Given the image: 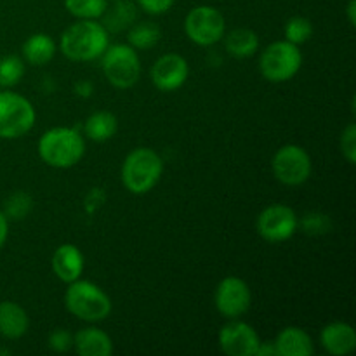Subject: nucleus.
<instances>
[{
    "mask_svg": "<svg viewBox=\"0 0 356 356\" xmlns=\"http://www.w3.org/2000/svg\"><path fill=\"white\" fill-rule=\"evenodd\" d=\"M302 66V54L299 45L287 40H278L268 45L259 58L261 75L273 83L289 82L299 73Z\"/></svg>",
    "mask_w": 356,
    "mask_h": 356,
    "instance_id": "6",
    "label": "nucleus"
},
{
    "mask_svg": "<svg viewBox=\"0 0 356 356\" xmlns=\"http://www.w3.org/2000/svg\"><path fill=\"white\" fill-rule=\"evenodd\" d=\"M101 68L111 86L131 89L141 76V59L129 44H113L101 54Z\"/></svg>",
    "mask_w": 356,
    "mask_h": 356,
    "instance_id": "5",
    "label": "nucleus"
},
{
    "mask_svg": "<svg viewBox=\"0 0 356 356\" xmlns=\"http://www.w3.org/2000/svg\"><path fill=\"white\" fill-rule=\"evenodd\" d=\"M86 139L76 129L52 127L38 139V155L42 162L54 169H70L82 160Z\"/></svg>",
    "mask_w": 356,
    "mask_h": 356,
    "instance_id": "2",
    "label": "nucleus"
},
{
    "mask_svg": "<svg viewBox=\"0 0 356 356\" xmlns=\"http://www.w3.org/2000/svg\"><path fill=\"white\" fill-rule=\"evenodd\" d=\"M188 75H190V65L186 59L179 54H163L153 63L152 76L153 86L162 92H174L181 89L186 83Z\"/></svg>",
    "mask_w": 356,
    "mask_h": 356,
    "instance_id": "13",
    "label": "nucleus"
},
{
    "mask_svg": "<svg viewBox=\"0 0 356 356\" xmlns=\"http://www.w3.org/2000/svg\"><path fill=\"white\" fill-rule=\"evenodd\" d=\"M30 329V318L23 306L14 301H0V336L19 339Z\"/></svg>",
    "mask_w": 356,
    "mask_h": 356,
    "instance_id": "18",
    "label": "nucleus"
},
{
    "mask_svg": "<svg viewBox=\"0 0 356 356\" xmlns=\"http://www.w3.org/2000/svg\"><path fill=\"white\" fill-rule=\"evenodd\" d=\"M184 33L193 44L209 47L225 37L226 21L221 10L212 6H197L184 17Z\"/></svg>",
    "mask_w": 356,
    "mask_h": 356,
    "instance_id": "8",
    "label": "nucleus"
},
{
    "mask_svg": "<svg viewBox=\"0 0 356 356\" xmlns=\"http://www.w3.org/2000/svg\"><path fill=\"white\" fill-rule=\"evenodd\" d=\"M31 207V198L26 193H17L10 195L6 200V209H3V214L7 216V219H24V216L30 212Z\"/></svg>",
    "mask_w": 356,
    "mask_h": 356,
    "instance_id": "26",
    "label": "nucleus"
},
{
    "mask_svg": "<svg viewBox=\"0 0 356 356\" xmlns=\"http://www.w3.org/2000/svg\"><path fill=\"white\" fill-rule=\"evenodd\" d=\"M35 118V108L26 97L9 89L0 90V138H23L33 129Z\"/></svg>",
    "mask_w": 356,
    "mask_h": 356,
    "instance_id": "7",
    "label": "nucleus"
},
{
    "mask_svg": "<svg viewBox=\"0 0 356 356\" xmlns=\"http://www.w3.org/2000/svg\"><path fill=\"white\" fill-rule=\"evenodd\" d=\"M65 7L76 19H99L108 9V0H65Z\"/></svg>",
    "mask_w": 356,
    "mask_h": 356,
    "instance_id": "23",
    "label": "nucleus"
},
{
    "mask_svg": "<svg viewBox=\"0 0 356 356\" xmlns=\"http://www.w3.org/2000/svg\"><path fill=\"white\" fill-rule=\"evenodd\" d=\"M23 59L31 66H44L54 58L56 42L47 33H33L24 40Z\"/></svg>",
    "mask_w": 356,
    "mask_h": 356,
    "instance_id": "19",
    "label": "nucleus"
},
{
    "mask_svg": "<svg viewBox=\"0 0 356 356\" xmlns=\"http://www.w3.org/2000/svg\"><path fill=\"white\" fill-rule=\"evenodd\" d=\"M277 356H309L315 351L313 339L299 327H285L273 341Z\"/></svg>",
    "mask_w": 356,
    "mask_h": 356,
    "instance_id": "17",
    "label": "nucleus"
},
{
    "mask_svg": "<svg viewBox=\"0 0 356 356\" xmlns=\"http://www.w3.org/2000/svg\"><path fill=\"white\" fill-rule=\"evenodd\" d=\"M257 233L270 243L291 240L299 228V219L294 209L284 204H273L257 216Z\"/></svg>",
    "mask_w": 356,
    "mask_h": 356,
    "instance_id": "10",
    "label": "nucleus"
},
{
    "mask_svg": "<svg viewBox=\"0 0 356 356\" xmlns=\"http://www.w3.org/2000/svg\"><path fill=\"white\" fill-rule=\"evenodd\" d=\"M132 6H129V3H124V2H120L118 3L117 7H115L113 9V13L110 14V16H108V19L104 21V24L103 26L106 28V31H117L118 30V21H122V28H125V26H129V24H131V21H132V17L136 16V13H132Z\"/></svg>",
    "mask_w": 356,
    "mask_h": 356,
    "instance_id": "27",
    "label": "nucleus"
},
{
    "mask_svg": "<svg viewBox=\"0 0 356 356\" xmlns=\"http://www.w3.org/2000/svg\"><path fill=\"white\" fill-rule=\"evenodd\" d=\"M327 225H329V219H327V216L322 214H312L302 219V226H305L306 233H312V235L313 233H325Z\"/></svg>",
    "mask_w": 356,
    "mask_h": 356,
    "instance_id": "31",
    "label": "nucleus"
},
{
    "mask_svg": "<svg viewBox=\"0 0 356 356\" xmlns=\"http://www.w3.org/2000/svg\"><path fill=\"white\" fill-rule=\"evenodd\" d=\"M83 131L89 139L96 143H104L113 138L118 131V120L111 111L101 110L89 115L83 124Z\"/></svg>",
    "mask_w": 356,
    "mask_h": 356,
    "instance_id": "21",
    "label": "nucleus"
},
{
    "mask_svg": "<svg viewBox=\"0 0 356 356\" xmlns=\"http://www.w3.org/2000/svg\"><path fill=\"white\" fill-rule=\"evenodd\" d=\"M277 356V350H275V344L273 343H259L257 346L256 355L254 356Z\"/></svg>",
    "mask_w": 356,
    "mask_h": 356,
    "instance_id": "33",
    "label": "nucleus"
},
{
    "mask_svg": "<svg viewBox=\"0 0 356 356\" xmlns=\"http://www.w3.org/2000/svg\"><path fill=\"white\" fill-rule=\"evenodd\" d=\"M110 45L106 28L97 19H79L66 28L59 40V51L70 61H92L101 58Z\"/></svg>",
    "mask_w": 356,
    "mask_h": 356,
    "instance_id": "1",
    "label": "nucleus"
},
{
    "mask_svg": "<svg viewBox=\"0 0 356 356\" xmlns=\"http://www.w3.org/2000/svg\"><path fill=\"white\" fill-rule=\"evenodd\" d=\"M73 348L80 356H111L113 341L97 327H83L73 336Z\"/></svg>",
    "mask_w": 356,
    "mask_h": 356,
    "instance_id": "16",
    "label": "nucleus"
},
{
    "mask_svg": "<svg viewBox=\"0 0 356 356\" xmlns=\"http://www.w3.org/2000/svg\"><path fill=\"white\" fill-rule=\"evenodd\" d=\"M320 343L329 355L344 356L356 350V332L346 322H332L323 327Z\"/></svg>",
    "mask_w": 356,
    "mask_h": 356,
    "instance_id": "15",
    "label": "nucleus"
},
{
    "mask_svg": "<svg viewBox=\"0 0 356 356\" xmlns=\"http://www.w3.org/2000/svg\"><path fill=\"white\" fill-rule=\"evenodd\" d=\"M66 309L83 322L96 323L106 320L111 313V299L106 292L89 280H75L65 292Z\"/></svg>",
    "mask_w": 356,
    "mask_h": 356,
    "instance_id": "4",
    "label": "nucleus"
},
{
    "mask_svg": "<svg viewBox=\"0 0 356 356\" xmlns=\"http://www.w3.org/2000/svg\"><path fill=\"white\" fill-rule=\"evenodd\" d=\"M284 33H285V40L291 42V44H296V45L306 44V42L313 37V24L308 17L294 16L285 23Z\"/></svg>",
    "mask_w": 356,
    "mask_h": 356,
    "instance_id": "25",
    "label": "nucleus"
},
{
    "mask_svg": "<svg viewBox=\"0 0 356 356\" xmlns=\"http://www.w3.org/2000/svg\"><path fill=\"white\" fill-rule=\"evenodd\" d=\"M163 174V160L155 149L136 148L125 156L120 177L125 190L134 195H145L159 184Z\"/></svg>",
    "mask_w": 356,
    "mask_h": 356,
    "instance_id": "3",
    "label": "nucleus"
},
{
    "mask_svg": "<svg viewBox=\"0 0 356 356\" xmlns=\"http://www.w3.org/2000/svg\"><path fill=\"white\" fill-rule=\"evenodd\" d=\"M176 0H138L139 7H141L145 13L152 14V16H160V14H165L170 7L174 6Z\"/></svg>",
    "mask_w": 356,
    "mask_h": 356,
    "instance_id": "30",
    "label": "nucleus"
},
{
    "mask_svg": "<svg viewBox=\"0 0 356 356\" xmlns=\"http://www.w3.org/2000/svg\"><path fill=\"white\" fill-rule=\"evenodd\" d=\"M49 348L56 353H65L73 348V334L65 329H56L49 334Z\"/></svg>",
    "mask_w": 356,
    "mask_h": 356,
    "instance_id": "28",
    "label": "nucleus"
},
{
    "mask_svg": "<svg viewBox=\"0 0 356 356\" xmlns=\"http://www.w3.org/2000/svg\"><path fill=\"white\" fill-rule=\"evenodd\" d=\"M271 170L275 177L285 186H301L312 176V156L301 146L285 145L278 148L273 155Z\"/></svg>",
    "mask_w": 356,
    "mask_h": 356,
    "instance_id": "9",
    "label": "nucleus"
},
{
    "mask_svg": "<svg viewBox=\"0 0 356 356\" xmlns=\"http://www.w3.org/2000/svg\"><path fill=\"white\" fill-rule=\"evenodd\" d=\"M24 75V61L19 56L0 58V89H10L21 82Z\"/></svg>",
    "mask_w": 356,
    "mask_h": 356,
    "instance_id": "24",
    "label": "nucleus"
},
{
    "mask_svg": "<svg viewBox=\"0 0 356 356\" xmlns=\"http://www.w3.org/2000/svg\"><path fill=\"white\" fill-rule=\"evenodd\" d=\"M346 13H348V19H350L351 26H355L356 23V0H350L346 7Z\"/></svg>",
    "mask_w": 356,
    "mask_h": 356,
    "instance_id": "34",
    "label": "nucleus"
},
{
    "mask_svg": "<svg viewBox=\"0 0 356 356\" xmlns=\"http://www.w3.org/2000/svg\"><path fill=\"white\" fill-rule=\"evenodd\" d=\"M225 49L233 58H250L259 49V37L249 28H235L229 33H225Z\"/></svg>",
    "mask_w": 356,
    "mask_h": 356,
    "instance_id": "20",
    "label": "nucleus"
},
{
    "mask_svg": "<svg viewBox=\"0 0 356 356\" xmlns=\"http://www.w3.org/2000/svg\"><path fill=\"white\" fill-rule=\"evenodd\" d=\"M219 348L228 356H254L259 346V336L252 325L232 320L219 330Z\"/></svg>",
    "mask_w": 356,
    "mask_h": 356,
    "instance_id": "12",
    "label": "nucleus"
},
{
    "mask_svg": "<svg viewBox=\"0 0 356 356\" xmlns=\"http://www.w3.org/2000/svg\"><path fill=\"white\" fill-rule=\"evenodd\" d=\"M162 38V28L153 21H141L132 24L127 33V44L136 51H146L153 49Z\"/></svg>",
    "mask_w": 356,
    "mask_h": 356,
    "instance_id": "22",
    "label": "nucleus"
},
{
    "mask_svg": "<svg viewBox=\"0 0 356 356\" xmlns=\"http://www.w3.org/2000/svg\"><path fill=\"white\" fill-rule=\"evenodd\" d=\"M7 236H9V219L3 214V211H0V249L6 245Z\"/></svg>",
    "mask_w": 356,
    "mask_h": 356,
    "instance_id": "32",
    "label": "nucleus"
},
{
    "mask_svg": "<svg viewBox=\"0 0 356 356\" xmlns=\"http://www.w3.org/2000/svg\"><path fill=\"white\" fill-rule=\"evenodd\" d=\"M341 152L350 163L356 162V125L350 124L341 136Z\"/></svg>",
    "mask_w": 356,
    "mask_h": 356,
    "instance_id": "29",
    "label": "nucleus"
},
{
    "mask_svg": "<svg viewBox=\"0 0 356 356\" xmlns=\"http://www.w3.org/2000/svg\"><path fill=\"white\" fill-rule=\"evenodd\" d=\"M51 266L59 280L65 282V284H72L82 277L86 259H83V254L79 247H75L73 243H65L54 250Z\"/></svg>",
    "mask_w": 356,
    "mask_h": 356,
    "instance_id": "14",
    "label": "nucleus"
},
{
    "mask_svg": "<svg viewBox=\"0 0 356 356\" xmlns=\"http://www.w3.org/2000/svg\"><path fill=\"white\" fill-rule=\"evenodd\" d=\"M250 302H252V294L245 280L238 277H226L219 282L214 294V305L225 318H240L249 312Z\"/></svg>",
    "mask_w": 356,
    "mask_h": 356,
    "instance_id": "11",
    "label": "nucleus"
}]
</instances>
